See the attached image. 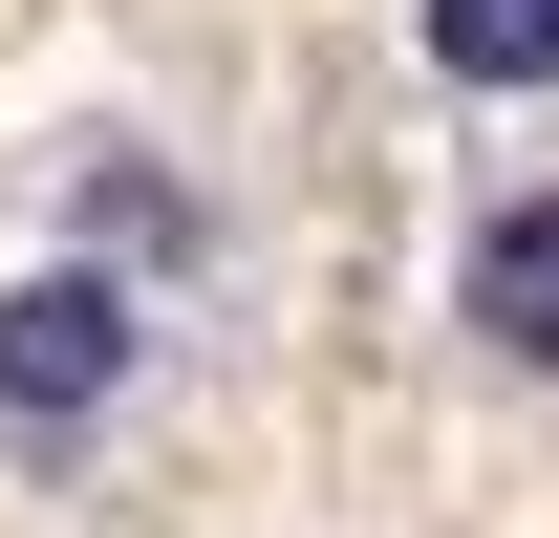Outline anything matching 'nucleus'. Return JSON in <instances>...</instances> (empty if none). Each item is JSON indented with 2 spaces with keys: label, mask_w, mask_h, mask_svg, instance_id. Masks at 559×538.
<instances>
[{
  "label": "nucleus",
  "mask_w": 559,
  "mask_h": 538,
  "mask_svg": "<svg viewBox=\"0 0 559 538\" xmlns=\"http://www.w3.org/2000/svg\"><path fill=\"white\" fill-rule=\"evenodd\" d=\"M151 366H173V280L44 237V259L0 280V473H86L151 409Z\"/></svg>",
  "instance_id": "nucleus-1"
},
{
  "label": "nucleus",
  "mask_w": 559,
  "mask_h": 538,
  "mask_svg": "<svg viewBox=\"0 0 559 538\" xmlns=\"http://www.w3.org/2000/svg\"><path fill=\"white\" fill-rule=\"evenodd\" d=\"M452 324H474V366L559 388V173L474 195V237H452Z\"/></svg>",
  "instance_id": "nucleus-2"
},
{
  "label": "nucleus",
  "mask_w": 559,
  "mask_h": 538,
  "mask_svg": "<svg viewBox=\"0 0 559 538\" xmlns=\"http://www.w3.org/2000/svg\"><path fill=\"white\" fill-rule=\"evenodd\" d=\"M86 259H130V280H215V195L194 173H151L130 130H86V215H66Z\"/></svg>",
  "instance_id": "nucleus-3"
},
{
  "label": "nucleus",
  "mask_w": 559,
  "mask_h": 538,
  "mask_svg": "<svg viewBox=\"0 0 559 538\" xmlns=\"http://www.w3.org/2000/svg\"><path fill=\"white\" fill-rule=\"evenodd\" d=\"M409 66L452 108H559V0H409Z\"/></svg>",
  "instance_id": "nucleus-4"
}]
</instances>
